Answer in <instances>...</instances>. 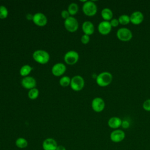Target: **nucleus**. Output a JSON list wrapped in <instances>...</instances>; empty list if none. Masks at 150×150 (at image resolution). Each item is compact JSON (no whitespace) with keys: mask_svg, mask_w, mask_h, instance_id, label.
Masks as SVG:
<instances>
[{"mask_svg":"<svg viewBox=\"0 0 150 150\" xmlns=\"http://www.w3.org/2000/svg\"><path fill=\"white\" fill-rule=\"evenodd\" d=\"M112 80V75L108 71H104L100 73L96 78L97 84L101 87L108 86Z\"/></svg>","mask_w":150,"mask_h":150,"instance_id":"obj_1","label":"nucleus"},{"mask_svg":"<svg viewBox=\"0 0 150 150\" xmlns=\"http://www.w3.org/2000/svg\"><path fill=\"white\" fill-rule=\"evenodd\" d=\"M32 56L36 62L42 64L47 63L50 59L49 54L43 50H37L35 51Z\"/></svg>","mask_w":150,"mask_h":150,"instance_id":"obj_2","label":"nucleus"},{"mask_svg":"<svg viewBox=\"0 0 150 150\" xmlns=\"http://www.w3.org/2000/svg\"><path fill=\"white\" fill-rule=\"evenodd\" d=\"M70 85L73 90L76 91H80L84 86V79L80 75L74 76L71 79Z\"/></svg>","mask_w":150,"mask_h":150,"instance_id":"obj_3","label":"nucleus"},{"mask_svg":"<svg viewBox=\"0 0 150 150\" xmlns=\"http://www.w3.org/2000/svg\"><path fill=\"white\" fill-rule=\"evenodd\" d=\"M84 13L88 16H92L96 15L97 11L96 4L91 1H87L83 5L82 8Z\"/></svg>","mask_w":150,"mask_h":150,"instance_id":"obj_4","label":"nucleus"},{"mask_svg":"<svg viewBox=\"0 0 150 150\" xmlns=\"http://www.w3.org/2000/svg\"><path fill=\"white\" fill-rule=\"evenodd\" d=\"M117 36L120 40L127 42L132 39V33L127 28H121L117 32Z\"/></svg>","mask_w":150,"mask_h":150,"instance_id":"obj_5","label":"nucleus"},{"mask_svg":"<svg viewBox=\"0 0 150 150\" xmlns=\"http://www.w3.org/2000/svg\"><path fill=\"white\" fill-rule=\"evenodd\" d=\"M64 25L67 30L70 32H74L77 30L79 27V23L75 18L70 16L65 19Z\"/></svg>","mask_w":150,"mask_h":150,"instance_id":"obj_6","label":"nucleus"},{"mask_svg":"<svg viewBox=\"0 0 150 150\" xmlns=\"http://www.w3.org/2000/svg\"><path fill=\"white\" fill-rule=\"evenodd\" d=\"M79 58V56L78 53L74 50H70L67 52L64 56V62L69 65H73L76 63Z\"/></svg>","mask_w":150,"mask_h":150,"instance_id":"obj_7","label":"nucleus"},{"mask_svg":"<svg viewBox=\"0 0 150 150\" xmlns=\"http://www.w3.org/2000/svg\"><path fill=\"white\" fill-rule=\"evenodd\" d=\"M110 139L114 143H118L123 141L125 137V132L120 129H114L110 134Z\"/></svg>","mask_w":150,"mask_h":150,"instance_id":"obj_8","label":"nucleus"},{"mask_svg":"<svg viewBox=\"0 0 150 150\" xmlns=\"http://www.w3.org/2000/svg\"><path fill=\"white\" fill-rule=\"evenodd\" d=\"M91 107L96 112H100L102 111L105 107V103L104 100L101 97L94 98L91 102Z\"/></svg>","mask_w":150,"mask_h":150,"instance_id":"obj_9","label":"nucleus"},{"mask_svg":"<svg viewBox=\"0 0 150 150\" xmlns=\"http://www.w3.org/2000/svg\"><path fill=\"white\" fill-rule=\"evenodd\" d=\"M32 21L35 25L39 26H43L46 25L47 22L46 16L40 12H38L34 14L33 15Z\"/></svg>","mask_w":150,"mask_h":150,"instance_id":"obj_10","label":"nucleus"},{"mask_svg":"<svg viewBox=\"0 0 150 150\" xmlns=\"http://www.w3.org/2000/svg\"><path fill=\"white\" fill-rule=\"evenodd\" d=\"M112 26L110 24V21H101L98 26V32L103 35H108L111 30Z\"/></svg>","mask_w":150,"mask_h":150,"instance_id":"obj_11","label":"nucleus"},{"mask_svg":"<svg viewBox=\"0 0 150 150\" xmlns=\"http://www.w3.org/2000/svg\"><path fill=\"white\" fill-rule=\"evenodd\" d=\"M22 86L26 89H32L35 88L36 85V80L30 76H26L21 81Z\"/></svg>","mask_w":150,"mask_h":150,"instance_id":"obj_12","label":"nucleus"},{"mask_svg":"<svg viewBox=\"0 0 150 150\" xmlns=\"http://www.w3.org/2000/svg\"><path fill=\"white\" fill-rule=\"evenodd\" d=\"M57 146V142L52 138H46L42 143L43 150H56Z\"/></svg>","mask_w":150,"mask_h":150,"instance_id":"obj_13","label":"nucleus"},{"mask_svg":"<svg viewBox=\"0 0 150 150\" xmlns=\"http://www.w3.org/2000/svg\"><path fill=\"white\" fill-rule=\"evenodd\" d=\"M130 17V22L134 25H139L144 20V16L143 13L140 11H135L132 12Z\"/></svg>","mask_w":150,"mask_h":150,"instance_id":"obj_14","label":"nucleus"},{"mask_svg":"<svg viewBox=\"0 0 150 150\" xmlns=\"http://www.w3.org/2000/svg\"><path fill=\"white\" fill-rule=\"evenodd\" d=\"M66 70V66L62 63L55 64L52 68V73L55 76H60L64 73Z\"/></svg>","mask_w":150,"mask_h":150,"instance_id":"obj_15","label":"nucleus"},{"mask_svg":"<svg viewBox=\"0 0 150 150\" xmlns=\"http://www.w3.org/2000/svg\"><path fill=\"white\" fill-rule=\"evenodd\" d=\"M122 120L118 117H111L108 121V125L112 129H117L121 126Z\"/></svg>","mask_w":150,"mask_h":150,"instance_id":"obj_16","label":"nucleus"},{"mask_svg":"<svg viewBox=\"0 0 150 150\" xmlns=\"http://www.w3.org/2000/svg\"><path fill=\"white\" fill-rule=\"evenodd\" d=\"M82 30L85 35H92L94 32V25L90 21H85L82 25Z\"/></svg>","mask_w":150,"mask_h":150,"instance_id":"obj_17","label":"nucleus"},{"mask_svg":"<svg viewBox=\"0 0 150 150\" xmlns=\"http://www.w3.org/2000/svg\"><path fill=\"white\" fill-rule=\"evenodd\" d=\"M101 15L102 18L104 19V21H109L112 19L113 13H112V11L110 8H105L102 9Z\"/></svg>","mask_w":150,"mask_h":150,"instance_id":"obj_18","label":"nucleus"},{"mask_svg":"<svg viewBox=\"0 0 150 150\" xmlns=\"http://www.w3.org/2000/svg\"><path fill=\"white\" fill-rule=\"evenodd\" d=\"M32 70V67L30 66H29V64H25L21 68L19 73L22 76L26 77L31 72Z\"/></svg>","mask_w":150,"mask_h":150,"instance_id":"obj_19","label":"nucleus"},{"mask_svg":"<svg viewBox=\"0 0 150 150\" xmlns=\"http://www.w3.org/2000/svg\"><path fill=\"white\" fill-rule=\"evenodd\" d=\"M28 141L26 139H25L24 138H18L16 141H15V145L16 146L19 148H25L26 147H27L28 146Z\"/></svg>","mask_w":150,"mask_h":150,"instance_id":"obj_20","label":"nucleus"},{"mask_svg":"<svg viewBox=\"0 0 150 150\" xmlns=\"http://www.w3.org/2000/svg\"><path fill=\"white\" fill-rule=\"evenodd\" d=\"M69 13L71 15H74L77 13V12L79 11V6L76 3H71L69 6H68V9H67Z\"/></svg>","mask_w":150,"mask_h":150,"instance_id":"obj_21","label":"nucleus"},{"mask_svg":"<svg viewBox=\"0 0 150 150\" xmlns=\"http://www.w3.org/2000/svg\"><path fill=\"white\" fill-rule=\"evenodd\" d=\"M118 21L119 23L121 25H127L130 22V17L129 16L125 15V14H123L119 16L118 18Z\"/></svg>","mask_w":150,"mask_h":150,"instance_id":"obj_22","label":"nucleus"},{"mask_svg":"<svg viewBox=\"0 0 150 150\" xmlns=\"http://www.w3.org/2000/svg\"><path fill=\"white\" fill-rule=\"evenodd\" d=\"M39 91L36 88H33L29 90L28 92V97L31 100H35L39 96Z\"/></svg>","mask_w":150,"mask_h":150,"instance_id":"obj_23","label":"nucleus"},{"mask_svg":"<svg viewBox=\"0 0 150 150\" xmlns=\"http://www.w3.org/2000/svg\"><path fill=\"white\" fill-rule=\"evenodd\" d=\"M70 81H71L70 78L68 76H65L62 77L60 79L59 83H60V86H62V87H67L70 84Z\"/></svg>","mask_w":150,"mask_h":150,"instance_id":"obj_24","label":"nucleus"},{"mask_svg":"<svg viewBox=\"0 0 150 150\" xmlns=\"http://www.w3.org/2000/svg\"><path fill=\"white\" fill-rule=\"evenodd\" d=\"M8 15V11L7 8L2 5L0 6V19H5Z\"/></svg>","mask_w":150,"mask_h":150,"instance_id":"obj_25","label":"nucleus"},{"mask_svg":"<svg viewBox=\"0 0 150 150\" xmlns=\"http://www.w3.org/2000/svg\"><path fill=\"white\" fill-rule=\"evenodd\" d=\"M143 108L147 111H150V98L146 100L142 104Z\"/></svg>","mask_w":150,"mask_h":150,"instance_id":"obj_26","label":"nucleus"},{"mask_svg":"<svg viewBox=\"0 0 150 150\" xmlns=\"http://www.w3.org/2000/svg\"><path fill=\"white\" fill-rule=\"evenodd\" d=\"M90 41V36L87 35H83L81 38V42L83 44H87Z\"/></svg>","mask_w":150,"mask_h":150,"instance_id":"obj_27","label":"nucleus"},{"mask_svg":"<svg viewBox=\"0 0 150 150\" xmlns=\"http://www.w3.org/2000/svg\"><path fill=\"white\" fill-rule=\"evenodd\" d=\"M110 24L112 27H117L119 25V21L118 19L116 18H113L110 21Z\"/></svg>","mask_w":150,"mask_h":150,"instance_id":"obj_28","label":"nucleus"},{"mask_svg":"<svg viewBox=\"0 0 150 150\" xmlns=\"http://www.w3.org/2000/svg\"><path fill=\"white\" fill-rule=\"evenodd\" d=\"M61 15H62V17L64 19H66L67 18L70 17V14H69L68 11H67V10L62 11L61 12Z\"/></svg>","mask_w":150,"mask_h":150,"instance_id":"obj_29","label":"nucleus"},{"mask_svg":"<svg viewBox=\"0 0 150 150\" xmlns=\"http://www.w3.org/2000/svg\"><path fill=\"white\" fill-rule=\"evenodd\" d=\"M129 122L127 121V120H122V124H121V127L124 128V129H127L129 127Z\"/></svg>","mask_w":150,"mask_h":150,"instance_id":"obj_30","label":"nucleus"},{"mask_svg":"<svg viewBox=\"0 0 150 150\" xmlns=\"http://www.w3.org/2000/svg\"><path fill=\"white\" fill-rule=\"evenodd\" d=\"M56 150H66V149L63 145H58L56 148Z\"/></svg>","mask_w":150,"mask_h":150,"instance_id":"obj_31","label":"nucleus"}]
</instances>
